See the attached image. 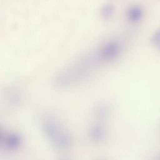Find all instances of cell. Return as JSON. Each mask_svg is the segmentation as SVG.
I'll return each instance as SVG.
<instances>
[{
    "instance_id": "1",
    "label": "cell",
    "mask_w": 160,
    "mask_h": 160,
    "mask_svg": "<svg viewBox=\"0 0 160 160\" xmlns=\"http://www.w3.org/2000/svg\"><path fill=\"white\" fill-rule=\"evenodd\" d=\"M126 16L129 22L137 23L141 20L143 16V11L138 6H132L128 9Z\"/></svg>"
},
{
    "instance_id": "2",
    "label": "cell",
    "mask_w": 160,
    "mask_h": 160,
    "mask_svg": "<svg viewBox=\"0 0 160 160\" xmlns=\"http://www.w3.org/2000/svg\"><path fill=\"white\" fill-rule=\"evenodd\" d=\"M120 47L116 42H109L106 44L101 49V54L104 58H112L119 53Z\"/></svg>"
},
{
    "instance_id": "3",
    "label": "cell",
    "mask_w": 160,
    "mask_h": 160,
    "mask_svg": "<svg viewBox=\"0 0 160 160\" xmlns=\"http://www.w3.org/2000/svg\"><path fill=\"white\" fill-rule=\"evenodd\" d=\"M114 12V8L111 4L104 5L101 9V15L104 19L110 18Z\"/></svg>"
},
{
    "instance_id": "4",
    "label": "cell",
    "mask_w": 160,
    "mask_h": 160,
    "mask_svg": "<svg viewBox=\"0 0 160 160\" xmlns=\"http://www.w3.org/2000/svg\"><path fill=\"white\" fill-rule=\"evenodd\" d=\"M152 44L159 50H160V28L156 30L151 38Z\"/></svg>"
},
{
    "instance_id": "5",
    "label": "cell",
    "mask_w": 160,
    "mask_h": 160,
    "mask_svg": "<svg viewBox=\"0 0 160 160\" xmlns=\"http://www.w3.org/2000/svg\"><path fill=\"white\" fill-rule=\"evenodd\" d=\"M158 160H160V158H159V159H158Z\"/></svg>"
}]
</instances>
